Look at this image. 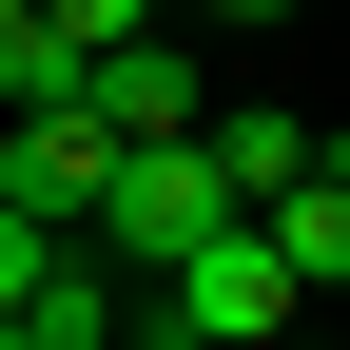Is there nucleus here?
Returning a JSON list of instances; mask_svg holds the SVG:
<instances>
[{
    "instance_id": "nucleus-4",
    "label": "nucleus",
    "mask_w": 350,
    "mask_h": 350,
    "mask_svg": "<svg viewBox=\"0 0 350 350\" xmlns=\"http://www.w3.org/2000/svg\"><path fill=\"white\" fill-rule=\"evenodd\" d=\"M117 117L98 98H59V117H20V137H0V234H98V195H117Z\"/></svg>"
},
{
    "instance_id": "nucleus-8",
    "label": "nucleus",
    "mask_w": 350,
    "mask_h": 350,
    "mask_svg": "<svg viewBox=\"0 0 350 350\" xmlns=\"http://www.w3.org/2000/svg\"><path fill=\"white\" fill-rule=\"evenodd\" d=\"M195 20H292V0H195Z\"/></svg>"
},
{
    "instance_id": "nucleus-7",
    "label": "nucleus",
    "mask_w": 350,
    "mask_h": 350,
    "mask_svg": "<svg viewBox=\"0 0 350 350\" xmlns=\"http://www.w3.org/2000/svg\"><path fill=\"white\" fill-rule=\"evenodd\" d=\"M59 39H78V59H137V39H156V0H59Z\"/></svg>"
},
{
    "instance_id": "nucleus-3",
    "label": "nucleus",
    "mask_w": 350,
    "mask_h": 350,
    "mask_svg": "<svg viewBox=\"0 0 350 350\" xmlns=\"http://www.w3.org/2000/svg\"><path fill=\"white\" fill-rule=\"evenodd\" d=\"M0 331L20 350H137V273L98 234H0Z\"/></svg>"
},
{
    "instance_id": "nucleus-2",
    "label": "nucleus",
    "mask_w": 350,
    "mask_h": 350,
    "mask_svg": "<svg viewBox=\"0 0 350 350\" xmlns=\"http://www.w3.org/2000/svg\"><path fill=\"white\" fill-rule=\"evenodd\" d=\"M292 312H312V292H292L273 214H253L234 253H195L175 292H137V350H292Z\"/></svg>"
},
{
    "instance_id": "nucleus-1",
    "label": "nucleus",
    "mask_w": 350,
    "mask_h": 350,
    "mask_svg": "<svg viewBox=\"0 0 350 350\" xmlns=\"http://www.w3.org/2000/svg\"><path fill=\"white\" fill-rule=\"evenodd\" d=\"M234 234H253V195H234V156H214V137H137V156H117V195H98V253H117L137 292H175L195 253H234Z\"/></svg>"
},
{
    "instance_id": "nucleus-5",
    "label": "nucleus",
    "mask_w": 350,
    "mask_h": 350,
    "mask_svg": "<svg viewBox=\"0 0 350 350\" xmlns=\"http://www.w3.org/2000/svg\"><path fill=\"white\" fill-rule=\"evenodd\" d=\"M98 117H117V137H214V117H195V59H175V39L98 59Z\"/></svg>"
},
{
    "instance_id": "nucleus-6",
    "label": "nucleus",
    "mask_w": 350,
    "mask_h": 350,
    "mask_svg": "<svg viewBox=\"0 0 350 350\" xmlns=\"http://www.w3.org/2000/svg\"><path fill=\"white\" fill-rule=\"evenodd\" d=\"M273 253H292V292H350V175H312V195L273 214Z\"/></svg>"
}]
</instances>
